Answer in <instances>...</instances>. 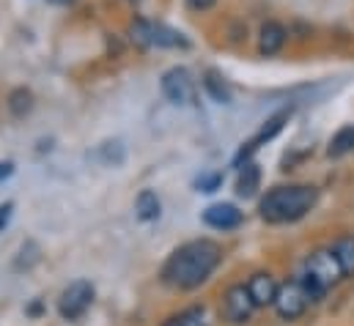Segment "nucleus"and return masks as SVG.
<instances>
[{
	"label": "nucleus",
	"instance_id": "nucleus-1",
	"mask_svg": "<svg viewBox=\"0 0 354 326\" xmlns=\"http://www.w3.org/2000/svg\"><path fill=\"white\" fill-rule=\"evenodd\" d=\"M220 258H223V249L209 239L187 242L168 258V263L162 269V280L171 288L192 291L212 277V271L220 266Z\"/></svg>",
	"mask_w": 354,
	"mask_h": 326
},
{
	"label": "nucleus",
	"instance_id": "nucleus-2",
	"mask_svg": "<svg viewBox=\"0 0 354 326\" xmlns=\"http://www.w3.org/2000/svg\"><path fill=\"white\" fill-rule=\"evenodd\" d=\"M316 198L319 192L313 186H274L264 195L259 211L272 225L297 222L316 206Z\"/></svg>",
	"mask_w": 354,
	"mask_h": 326
},
{
	"label": "nucleus",
	"instance_id": "nucleus-3",
	"mask_svg": "<svg viewBox=\"0 0 354 326\" xmlns=\"http://www.w3.org/2000/svg\"><path fill=\"white\" fill-rule=\"evenodd\" d=\"M305 274L319 280L324 288H333L335 282H341L346 274H344V266L338 260V255L333 249H319L308 258V266H305Z\"/></svg>",
	"mask_w": 354,
	"mask_h": 326
},
{
	"label": "nucleus",
	"instance_id": "nucleus-4",
	"mask_svg": "<svg viewBox=\"0 0 354 326\" xmlns=\"http://www.w3.org/2000/svg\"><path fill=\"white\" fill-rule=\"evenodd\" d=\"M93 302V285L88 280H77L72 282L64 294H61V302H58V310L66 321H77Z\"/></svg>",
	"mask_w": 354,
	"mask_h": 326
},
{
	"label": "nucleus",
	"instance_id": "nucleus-5",
	"mask_svg": "<svg viewBox=\"0 0 354 326\" xmlns=\"http://www.w3.org/2000/svg\"><path fill=\"white\" fill-rule=\"evenodd\" d=\"M256 310V302L245 285H231L223 296V318L231 324H248Z\"/></svg>",
	"mask_w": 354,
	"mask_h": 326
},
{
	"label": "nucleus",
	"instance_id": "nucleus-6",
	"mask_svg": "<svg viewBox=\"0 0 354 326\" xmlns=\"http://www.w3.org/2000/svg\"><path fill=\"white\" fill-rule=\"evenodd\" d=\"M162 93L174 104H195V80L184 66H174L162 75Z\"/></svg>",
	"mask_w": 354,
	"mask_h": 326
},
{
	"label": "nucleus",
	"instance_id": "nucleus-7",
	"mask_svg": "<svg viewBox=\"0 0 354 326\" xmlns=\"http://www.w3.org/2000/svg\"><path fill=\"white\" fill-rule=\"evenodd\" d=\"M310 296L305 294V285L302 282H286L280 291H277V299H274V310L280 318L286 321H294L305 313Z\"/></svg>",
	"mask_w": 354,
	"mask_h": 326
},
{
	"label": "nucleus",
	"instance_id": "nucleus-8",
	"mask_svg": "<svg viewBox=\"0 0 354 326\" xmlns=\"http://www.w3.org/2000/svg\"><path fill=\"white\" fill-rule=\"evenodd\" d=\"M203 222L209 228H217V231H234L242 225V211L231 203H214L203 211Z\"/></svg>",
	"mask_w": 354,
	"mask_h": 326
},
{
	"label": "nucleus",
	"instance_id": "nucleus-9",
	"mask_svg": "<svg viewBox=\"0 0 354 326\" xmlns=\"http://www.w3.org/2000/svg\"><path fill=\"white\" fill-rule=\"evenodd\" d=\"M288 115H291V110H280V113H274V115H272V118L266 121L264 126L259 129V135H256V137H253V140H250L248 146H242V151H239V160H236V162H242V160L248 162V157H250V154H253L256 148H261L266 140H272V137H274V135H277V132H280V129L286 126Z\"/></svg>",
	"mask_w": 354,
	"mask_h": 326
},
{
	"label": "nucleus",
	"instance_id": "nucleus-10",
	"mask_svg": "<svg viewBox=\"0 0 354 326\" xmlns=\"http://www.w3.org/2000/svg\"><path fill=\"white\" fill-rule=\"evenodd\" d=\"M248 291H250L256 307H266V305H274L280 288H277V282H274L272 274H264V271H261V274H253V277H250Z\"/></svg>",
	"mask_w": 354,
	"mask_h": 326
},
{
	"label": "nucleus",
	"instance_id": "nucleus-11",
	"mask_svg": "<svg viewBox=\"0 0 354 326\" xmlns=\"http://www.w3.org/2000/svg\"><path fill=\"white\" fill-rule=\"evenodd\" d=\"M283 44H286V28L280 22H264L259 33V52L272 58L283 50Z\"/></svg>",
	"mask_w": 354,
	"mask_h": 326
},
{
	"label": "nucleus",
	"instance_id": "nucleus-12",
	"mask_svg": "<svg viewBox=\"0 0 354 326\" xmlns=\"http://www.w3.org/2000/svg\"><path fill=\"white\" fill-rule=\"evenodd\" d=\"M151 44L154 47H168V50H187L189 47V39L184 33L174 30V28L162 25V22H154L151 25Z\"/></svg>",
	"mask_w": 354,
	"mask_h": 326
},
{
	"label": "nucleus",
	"instance_id": "nucleus-13",
	"mask_svg": "<svg viewBox=\"0 0 354 326\" xmlns=\"http://www.w3.org/2000/svg\"><path fill=\"white\" fill-rule=\"evenodd\" d=\"M261 186V167L256 162H245L239 167V178H236V195L239 198H253Z\"/></svg>",
	"mask_w": 354,
	"mask_h": 326
},
{
	"label": "nucleus",
	"instance_id": "nucleus-14",
	"mask_svg": "<svg viewBox=\"0 0 354 326\" xmlns=\"http://www.w3.org/2000/svg\"><path fill=\"white\" fill-rule=\"evenodd\" d=\"M160 211H162L160 198H157L151 189H143V192L138 195V200H135V214H138V220H143V222H154V220L160 217Z\"/></svg>",
	"mask_w": 354,
	"mask_h": 326
},
{
	"label": "nucleus",
	"instance_id": "nucleus-15",
	"mask_svg": "<svg viewBox=\"0 0 354 326\" xmlns=\"http://www.w3.org/2000/svg\"><path fill=\"white\" fill-rule=\"evenodd\" d=\"M352 151H354V124H346V126H341V129L333 135L327 154H330L333 160H341V157H346V154H352Z\"/></svg>",
	"mask_w": 354,
	"mask_h": 326
},
{
	"label": "nucleus",
	"instance_id": "nucleus-16",
	"mask_svg": "<svg viewBox=\"0 0 354 326\" xmlns=\"http://www.w3.org/2000/svg\"><path fill=\"white\" fill-rule=\"evenodd\" d=\"M203 88L209 90V96H212L217 104H231V88H228V82L220 77V72L209 69L206 77H203Z\"/></svg>",
	"mask_w": 354,
	"mask_h": 326
},
{
	"label": "nucleus",
	"instance_id": "nucleus-17",
	"mask_svg": "<svg viewBox=\"0 0 354 326\" xmlns=\"http://www.w3.org/2000/svg\"><path fill=\"white\" fill-rule=\"evenodd\" d=\"M151 25H154V22H149V19H143V17L132 19V22H129V41L138 44V47H154V44H151Z\"/></svg>",
	"mask_w": 354,
	"mask_h": 326
},
{
	"label": "nucleus",
	"instance_id": "nucleus-18",
	"mask_svg": "<svg viewBox=\"0 0 354 326\" xmlns=\"http://www.w3.org/2000/svg\"><path fill=\"white\" fill-rule=\"evenodd\" d=\"M8 110H11L17 118L28 115V113L33 110V96H30V90H25V88H17V90L8 96Z\"/></svg>",
	"mask_w": 354,
	"mask_h": 326
},
{
	"label": "nucleus",
	"instance_id": "nucleus-19",
	"mask_svg": "<svg viewBox=\"0 0 354 326\" xmlns=\"http://www.w3.org/2000/svg\"><path fill=\"white\" fill-rule=\"evenodd\" d=\"M333 252L338 255V260H341V266H344V274H346V277L354 274V239L352 236H346V239L335 242Z\"/></svg>",
	"mask_w": 354,
	"mask_h": 326
},
{
	"label": "nucleus",
	"instance_id": "nucleus-20",
	"mask_svg": "<svg viewBox=\"0 0 354 326\" xmlns=\"http://www.w3.org/2000/svg\"><path fill=\"white\" fill-rule=\"evenodd\" d=\"M174 326H209L206 321V310L203 307H189V310H184L178 318L171 321Z\"/></svg>",
	"mask_w": 354,
	"mask_h": 326
},
{
	"label": "nucleus",
	"instance_id": "nucleus-21",
	"mask_svg": "<svg viewBox=\"0 0 354 326\" xmlns=\"http://www.w3.org/2000/svg\"><path fill=\"white\" fill-rule=\"evenodd\" d=\"M220 184H223V175H220V173H209V175H201V178L195 181V186H198L201 192H214Z\"/></svg>",
	"mask_w": 354,
	"mask_h": 326
},
{
	"label": "nucleus",
	"instance_id": "nucleus-22",
	"mask_svg": "<svg viewBox=\"0 0 354 326\" xmlns=\"http://www.w3.org/2000/svg\"><path fill=\"white\" fill-rule=\"evenodd\" d=\"M11 211H14V203H3V206H0V231L8 225V220H11Z\"/></svg>",
	"mask_w": 354,
	"mask_h": 326
},
{
	"label": "nucleus",
	"instance_id": "nucleus-23",
	"mask_svg": "<svg viewBox=\"0 0 354 326\" xmlns=\"http://www.w3.org/2000/svg\"><path fill=\"white\" fill-rule=\"evenodd\" d=\"M214 3H217V0H187V6H189L192 11H209Z\"/></svg>",
	"mask_w": 354,
	"mask_h": 326
},
{
	"label": "nucleus",
	"instance_id": "nucleus-24",
	"mask_svg": "<svg viewBox=\"0 0 354 326\" xmlns=\"http://www.w3.org/2000/svg\"><path fill=\"white\" fill-rule=\"evenodd\" d=\"M11 173H14V164H11V162H0V181H3V178H8Z\"/></svg>",
	"mask_w": 354,
	"mask_h": 326
},
{
	"label": "nucleus",
	"instance_id": "nucleus-25",
	"mask_svg": "<svg viewBox=\"0 0 354 326\" xmlns=\"http://www.w3.org/2000/svg\"><path fill=\"white\" fill-rule=\"evenodd\" d=\"M55 3H72V0H55Z\"/></svg>",
	"mask_w": 354,
	"mask_h": 326
},
{
	"label": "nucleus",
	"instance_id": "nucleus-26",
	"mask_svg": "<svg viewBox=\"0 0 354 326\" xmlns=\"http://www.w3.org/2000/svg\"><path fill=\"white\" fill-rule=\"evenodd\" d=\"M165 326H174V324H165Z\"/></svg>",
	"mask_w": 354,
	"mask_h": 326
}]
</instances>
